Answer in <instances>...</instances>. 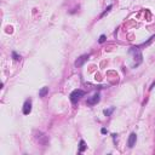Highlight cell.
I'll list each match as a JSON object with an SVG mask.
<instances>
[{"instance_id":"obj_1","label":"cell","mask_w":155,"mask_h":155,"mask_svg":"<svg viewBox=\"0 0 155 155\" xmlns=\"http://www.w3.org/2000/svg\"><path fill=\"white\" fill-rule=\"evenodd\" d=\"M84 96H85V91H82L80 88H76V90H74V91L69 95V98H70V101H72L73 104H76L78 101Z\"/></svg>"},{"instance_id":"obj_2","label":"cell","mask_w":155,"mask_h":155,"mask_svg":"<svg viewBox=\"0 0 155 155\" xmlns=\"http://www.w3.org/2000/svg\"><path fill=\"white\" fill-rule=\"evenodd\" d=\"M32 112V99H27L23 104V114L28 115Z\"/></svg>"},{"instance_id":"obj_3","label":"cell","mask_w":155,"mask_h":155,"mask_svg":"<svg viewBox=\"0 0 155 155\" xmlns=\"http://www.w3.org/2000/svg\"><path fill=\"white\" fill-rule=\"evenodd\" d=\"M90 58V55H82L80 56L79 58L75 61V67H81V65H84V63L86 62L87 59Z\"/></svg>"},{"instance_id":"obj_4","label":"cell","mask_w":155,"mask_h":155,"mask_svg":"<svg viewBox=\"0 0 155 155\" xmlns=\"http://www.w3.org/2000/svg\"><path fill=\"white\" fill-rule=\"evenodd\" d=\"M101 99V96H99V93H95L92 97H90L88 99H87V104L88 105H95L97 104L98 102H99Z\"/></svg>"},{"instance_id":"obj_5","label":"cell","mask_w":155,"mask_h":155,"mask_svg":"<svg viewBox=\"0 0 155 155\" xmlns=\"http://www.w3.org/2000/svg\"><path fill=\"white\" fill-rule=\"evenodd\" d=\"M136 141H137V135L135 132H132L128 137V141H127V146L128 148H133V146L136 144Z\"/></svg>"},{"instance_id":"obj_6","label":"cell","mask_w":155,"mask_h":155,"mask_svg":"<svg viewBox=\"0 0 155 155\" xmlns=\"http://www.w3.org/2000/svg\"><path fill=\"white\" fill-rule=\"evenodd\" d=\"M79 153H82V151H85V149H86V143H85V141L84 139H81V141L79 142Z\"/></svg>"},{"instance_id":"obj_7","label":"cell","mask_w":155,"mask_h":155,"mask_svg":"<svg viewBox=\"0 0 155 155\" xmlns=\"http://www.w3.org/2000/svg\"><path fill=\"white\" fill-rule=\"evenodd\" d=\"M47 93H49V87H46V86L42 87L40 91H39V97H41V98H42V97H45Z\"/></svg>"},{"instance_id":"obj_8","label":"cell","mask_w":155,"mask_h":155,"mask_svg":"<svg viewBox=\"0 0 155 155\" xmlns=\"http://www.w3.org/2000/svg\"><path fill=\"white\" fill-rule=\"evenodd\" d=\"M113 112H114V108H113V107H112V108H109V109H104V110H103V113H104L105 116H110Z\"/></svg>"},{"instance_id":"obj_9","label":"cell","mask_w":155,"mask_h":155,"mask_svg":"<svg viewBox=\"0 0 155 155\" xmlns=\"http://www.w3.org/2000/svg\"><path fill=\"white\" fill-rule=\"evenodd\" d=\"M105 40H107V37H105L104 34H102V35L99 37V39H98V42H99V44H103Z\"/></svg>"},{"instance_id":"obj_10","label":"cell","mask_w":155,"mask_h":155,"mask_svg":"<svg viewBox=\"0 0 155 155\" xmlns=\"http://www.w3.org/2000/svg\"><path fill=\"white\" fill-rule=\"evenodd\" d=\"M112 7H113V5H112V4H110V5H108V7L105 9V11H104V12H103V14L101 15V17H103V16H104L105 14H108V12H109V11H110V9H112Z\"/></svg>"},{"instance_id":"obj_11","label":"cell","mask_w":155,"mask_h":155,"mask_svg":"<svg viewBox=\"0 0 155 155\" xmlns=\"http://www.w3.org/2000/svg\"><path fill=\"white\" fill-rule=\"evenodd\" d=\"M12 58H14L15 61H19V59H21V56L17 55V53L14 51V52H12Z\"/></svg>"},{"instance_id":"obj_12","label":"cell","mask_w":155,"mask_h":155,"mask_svg":"<svg viewBox=\"0 0 155 155\" xmlns=\"http://www.w3.org/2000/svg\"><path fill=\"white\" fill-rule=\"evenodd\" d=\"M101 132L103 133V135H105V133H108V131H107L105 128H102V130H101Z\"/></svg>"},{"instance_id":"obj_13","label":"cell","mask_w":155,"mask_h":155,"mask_svg":"<svg viewBox=\"0 0 155 155\" xmlns=\"http://www.w3.org/2000/svg\"><path fill=\"white\" fill-rule=\"evenodd\" d=\"M113 138H114V142L116 141V135H115V133H114V135H113Z\"/></svg>"}]
</instances>
